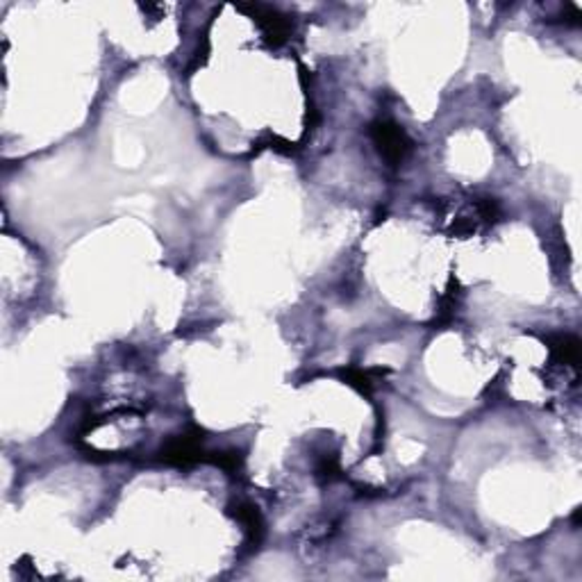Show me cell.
Segmentation results:
<instances>
[{
    "mask_svg": "<svg viewBox=\"0 0 582 582\" xmlns=\"http://www.w3.org/2000/svg\"><path fill=\"white\" fill-rule=\"evenodd\" d=\"M369 134L373 143H376L378 153L382 155V159L389 166L401 165L402 159L408 157L414 149L410 134L398 123L389 121V119H378V121L371 123Z\"/></svg>",
    "mask_w": 582,
    "mask_h": 582,
    "instance_id": "cell-1",
    "label": "cell"
},
{
    "mask_svg": "<svg viewBox=\"0 0 582 582\" xmlns=\"http://www.w3.org/2000/svg\"><path fill=\"white\" fill-rule=\"evenodd\" d=\"M159 462L169 466H191L196 462H207V453L203 450V430L189 428L187 433L171 437L157 453Z\"/></svg>",
    "mask_w": 582,
    "mask_h": 582,
    "instance_id": "cell-2",
    "label": "cell"
},
{
    "mask_svg": "<svg viewBox=\"0 0 582 582\" xmlns=\"http://www.w3.org/2000/svg\"><path fill=\"white\" fill-rule=\"evenodd\" d=\"M244 10H249L253 14V21H257V26L264 32L266 42L273 43V46H280L289 39L291 34V21L287 16L278 14L276 10L262 5H246Z\"/></svg>",
    "mask_w": 582,
    "mask_h": 582,
    "instance_id": "cell-3",
    "label": "cell"
},
{
    "mask_svg": "<svg viewBox=\"0 0 582 582\" xmlns=\"http://www.w3.org/2000/svg\"><path fill=\"white\" fill-rule=\"evenodd\" d=\"M230 514H233L239 524L244 525L246 541H249L250 548H257V546L262 544V540H264V532H266L264 517H262V512L257 509V505L239 501V503H234L233 508H230Z\"/></svg>",
    "mask_w": 582,
    "mask_h": 582,
    "instance_id": "cell-4",
    "label": "cell"
},
{
    "mask_svg": "<svg viewBox=\"0 0 582 582\" xmlns=\"http://www.w3.org/2000/svg\"><path fill=\"white\" fill-rule=\"evenodd\" d=\"M548 353H551L553 366H564V369H576L580 362V339L576 334H553L546 339Z\"/></svg>",
    "mask_w": 582,
    "mask_h": 582,
    "instance_id": "cell-5",
    "label": "cell"
},
{
    "mask_svg": "<svg viewBox=\"0 0 582 582\" xmlns=\"http://www.w3.org/2000/svg\"><path fill=\"white\" fill-rule=\"evenodd\" d=\"M376 373L378 371H364V369H357V366H350V369L339 371L341 380H344L346 385L355 387V389H357L360 394H364V396H369L371 389H373V385H376V380H373Z\"/></svg>",
    "mask_w": 582,
    "mask_h": 582,
    "instance_id": "cell-6",
    "label": "cell"
},
{
    "mask_svg": "<svg viewBox=\"0 0 582 582\" xmlns=\"http://www.w3.org/2000/svg\"><path fill=\"white\" fill-rule=\"evenodd\" d=\"M207 462H212L214 466L234 476L244 464V456L239 450H217V453H207Z\"/></svg>",
    "mask_w": 582,
    "mask_h": 582,
    "instance_id": "cell-7",
    "label": "cell"
},
{
    "mask_svg": "<svg viewBox=\"0 0 582 582\" xmlns=\"http://www.w3.org/2000/svg\"><path fill=\"white\" fill-rule=\"evenodd\" d=\"M457 296H460V291L453 289V282H450V289L446 291L444 296L440 301V312H437V323H448L450 318L456 317L457 312Z\"/></svg>",
    "mask_w": 582,
    "mask_h": 582,
    "instance_id": "cell-8",
    "label": "cell"
},
{
    "mask_svg": "<svg viewBox=\"0 0 582 582\" xmlns=\"http://www.w3.org/2000/svg\"><path fill=\"white\" fill-rule=\"evenodd\" d=\"M339 473H341V469H339L337 456H323L321 460L317 462V478L321 482L337 480V478H341Z\"/></svg>",
    "mask_w": 582,
    "mask_h": 582,
    "instance_id": "cell-9",
    "label": "cell"
}]
</instances>
